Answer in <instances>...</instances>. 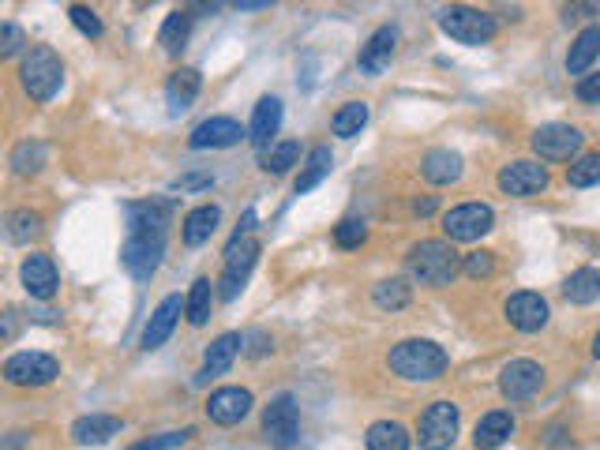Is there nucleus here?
Returning a JSON list of instances; mask_svg holds the SVG:
<instances>
[{
  "mask_svg": "<svg viewBox=\"0 0 600 450\" xmlns=\"http://www.w3.org/2000/svg\"><path fill=\"white\" fill-rule=\"evenodd\" d=\"M529 143H533L540 162H578L585 135L574 124H540Z\"/></svg>",
  "mask_w": 600,
  "mask_h": 450,
  "instance_id": "obj_8",
  "label": "nucleus"
},
{
  "mask_svg": "<svg viewBox=\"0 0 600 450\" xmlns=\"http://www.w3.org/2000/svg\"><path fill=\"white\" fill-rule=\"evenodd\" d=\"M19 282L27 289L34 300H53L60 289V274H57V263L49 259V255L34 252L23 259V267H19Z\"/></svg>",
  "mask_w": 600,
  "mask_h": 450,
  "instance_id": "obj_15",
  "label": "nucleus"
},
{
  "mask_svg": "<svg viewBox=\"0 0 600 450\" xmlns=\"http://www.w3.org/2000/svg\"><path fill=\"white\" fill-rule=\"evenodd\" d=\"M593 357L600 360V330H597V338H593Z\"/></svg>",
  "mask_w": 600,
  "mask_h": 450,
  "instance_id": "obj_50",
  "label": "nucleus"
},
{
  "mask_svg": "<svg viewBox=\"0 0 600 450\" xmlns=\"http://www.w3.org/2000/svg\"><path fill=\"white\" fill-rule=\"evenodd\" d=\"M68 19H72L75 30H79L83 38H102V34H105L98 12H94V8H87V4H72V8H68Z\"/></svg>",
  "mask_w": 600,
  "mask_h": 450,
  "instance_id": "obj_40",
  "label": "nucleus"
},
{
  "mask_svg": "<svg viewBox=\"0 0 600 450\" xmlns=\"http://www.w3.org/2000/svg\"><path fill=\"white\" fill-rule=\"evenodd\" d=\"M19 83L34 102H53L64 83V64L49 45H34L19 64Z\"/></svg>",
  "mask_w": 600,
  "mask_h": 450,
  "instance_id": "obj_3",
  "label": "nucleus"
},
{
  "mask_svg": "<svg viewBox=\"0 0 600 450\" xmlns=\"http://www.w3.org/2000/svg\"><path fill=\"white\" fill-rule=\"evenodd\" d=\"M600 57V27L593 23V27L578 30V38L570 42V53H567V72L578 75V79H585V72L593 68V60Z\"/></svg>",
  "mask_w": 600,
  "mask_h": 450,
  "instance_id": "obj_28",
  "label": "nucleus"
},
{
  "mask_svg": "<svg viewBox=\"0 0 600 450\" xmlns=\"http://www.w3.org/2000/svg\"><path fill=\"white\" fill-rule=\"evenodd\" d=\"M128 233H169L173 222V199H143L124 207Z\"/></svg>",
  "mask_w": 600,
  "mask_h": 450,
  "instance_id": "obj_18",
  "label": "nucleus"
},
{
  "mask_svg": "<svg viewBox=\"0 0 600 450\" xmlns=\"http://www.w3.org/2000/svg\"><path fill=\"white\" fill-rule=\"evenodd\" d=\"M567 184L570 188H593V184H600V150L582 154L578 162L567 165Z\"/></svg>",
  "mask_w": 600,
  "mask_h": 450,
  "instance_id": "obj_38",
  "label": "nucleus"
},
{
  "mask_svg": "<svg viewBox=\"0 0 600 450\" xmlns=\"http://www.w3.org/2000/svg\"><path fill=\"white\" fill-rule=\"evenodd\" d=\"M394 49H398V30L394 27H379L368 38V42L360 45V72L364 75H383L390 68V60H394Z\"/></svg>",
  "mask_w": 600,
  "mask_h": 450,
  "instance_id": "obj_19",
  "label": "nucleus"
},
{
  "mask_svg": "<svg viewBox=\"0 0 600 450\" xmlns=\"http://www.w3.org/2000/svg\"><path fill=\"white\" fill-rule=\"evenodd\" d=\"M42 229H45V222H42V214L38 210H12L8 214V240L12 244H30L34 237H42Z\"/></svg>",
  "mask_w": 600,
  "mask_h": 450,
  "instance_id": "obj_37",
  "label": "nucleus"
},
{
  "mask_svg": "<svg viewBox=\"0 0 600 450\" xmlns=\"http://www.w3.org/2000/svg\"><path fill=\"white\" fill-rule=\"evenodd\" d=\"M23 45H27V34L15 27V23H4V27H0V57H15Z\"/></svg>",
  "mask_w": 600,
  "mask_h": 450,
  "instance_id": "obj_44",
  "label": "nucleus"
},
{
  "mask_svg": "<svg viewBox=\"0 0 600 450\" xmlns=\"http://www.w3.org/2000/svg\"><path fill=\"white\" fill-rule=\"evenodd\" d=\"M458 424H462V413H458V405L447 402V398H439L424 409V417H420V428H417V439L424 450H450V443L458 439Z\"/></svg>",
  "mask_w": 600,
  "mask_h": 450,
  "instance_id": "obj_7",
  "label": "nucleus"
},
{
  "mask_svg": "<svg viewBox=\"0 0 600 450\" xmlns=\"http://www.w3.org/2000/svg\"><path fill=\"white\" fill-rule=\"evenodd\" d=\"M233 8H237V12H267L270 0H237Z\"/></svg>",
  "mask_w": 600,
  "mask_h": 450,
  "instance_id": "obj_48",
  "label": "nucleus"
},
{
  "mask_svg": "<svg viewBox=\"0 0 600 450\" xmlns=\"http://www.w3.org/2000/svg\"><path fill=\"white\" fill-rule=\"evenodd\" d=\"M409 297H413V285L405 282V278H387V282L375 285V308H383V312H402L405 304H409Z\"/></svg>",
  "mask_w": 600,
  "mask_h": 450,
  "instance_id": "obj_35",
  "label": "nucleus"
},
{
  "mask_svg": "<svg viewBox=\"0 0 600 450\" xmlns=\"http://www.w3.org/2000/svg\"><path fill=\"white\" fill-rule=\"evenodd\" d=\"M165 255V233H128L120 248V267L132 274L135 282H150Z\"/></svg>",
  "mask_w": 600,
  "mask_h": 450,
  "instance_id": "obj_5",
  "label": "nucleus"
},
{
  "mask_svg": "<svg viewBox=\"0 0 600 450\" xmlns=\"http://www.w3.org/2000/svg\"><path fill=\"white\" fill-rule=\"evenodd\" d=\"M199 90H203V75H199V68H177V72L169 75V83H165L169 113H173V117H177V113H188L192 102L199 98Z\"/></svg>",
  "mask_w": 600,
  "mask_h": 450,
  "instance_id": "obj_23",
  "label": "nucleus"
},
{
  "mask_svg": "<svg viewBox=\"0 0 600 450\" xmlns=\"http://www.w3.org/2000/svg\"><path fill=\"white\" fill-rule=\"evenodd\" d=\"M278 128H282V102H278L274 94H267V98H259V105H255L248 135H252L255 147L267 150L270 147V135H278Z\"/></svg>",
  "mask_w": 600,
  "mask_h": 450,
  "instance_id": "obj_27",
  "label": "nucleus"
},
{
  "mask_svg": "<svg viewBox=\"0 0 600 450\" xmlns=\"http://www.w3.org/2000/svg\"><path fill=\"white\" fill-rule=\"evenodd\" d=\"M113 435H120V417H109V413H90L72 424V439L79 447H102Z\"/></svg>",
  "mask_w": 600,
  "mask_h": 450,
  "instance_id": "obj_24",
  "label": "nucleus"
},
{
  "mask_svg": "<svg viewBox=\"0 0 600 450\" xmlns=\"http://www.w3.org/2000/svg\"><path fill=\"white\" fill-rule=\"evenodd\" d=\"M540 387H544V368L537 360L518 357L503 364V372H499V390H503L507 402H529V398L540 394Z\"/></svg>",
  "mask_w": 600,
  "mask_h": 450,
  "instance_id": "obj_12",
  "label": "nucleus"
},
{
  "mask_svg": "<svg viewBox=\"0 0 600 450\" xmlns=\"http://www.w3.org/2000/svg\"><path fill=\"white\" fill-rule=\"evenodd\" d=\"M57 375L60 364L49 353H12L4 360V383L12 387H49Z\"/></svg>",
  "mask_w": 600,
  "mask_h": 450,
  "instance_id": "obj_10",
  "label": "nucleus"
},
{
  "mask_svg": "<svg viewBox=\"0 0 600 450\" xmlns=\"http://www.w3.org/2000/svg\"><path fill=\"white\" fill-rule=\"evenodd\" d=\"M495 184H499V192H503V195L529 199V195H537V192H544V188H548V165L529 162V158H522V162H510V165H503V169H499Z\"/></svg>",
  "mask_w": 600,
  "mask_h": 450,
  "instance_id": "obj_14",
  "label": "nucleus"
},
{
  "mask_svg": "<svg viewBox=\"0 0 600 450\" xmlns=\"http://www.w3.org/2000/svg\"><path fill=\"white\" fill-rule=\"evenodd\" d=\"M180 312H184V297H180V293H169V297L154 308L147 327H143V349H158V345L169 342V334H173L180 323Z\"/></svg>",
  "mask_w": 600,
  "mask_h": 450,
  "instance_id": "obj_20",
  "label": "nucleus"
},
{
  "mask_svg": "<svg viewBox=\"0 0 600 450\" xmlns=\"http://www.w3.org/2000/svg\"><path fill=\"white\" fill-rule=\"evenodd\" d=\"M240 345H244V338H240L237 330H229V334H222V338H214L207 349V357H203V368H199V375H195V383H210V379H218V375H225L229 368H233V360H237Z\"/></svg>",
  "mask_w": 600,
  "mask_h": 450,
  "instance_id": "obj_21",
  "label": "nucleus"
},
{
  "mask_svg": "<svg viewBox=\"0 0 600 450\" xmlns=\"http://www.w3.org/2000/svg\"><path fill=\"white\" fill-rule=\"evenodd\" d=\"M405 267H409V278L420 285H450L458 278V270H462V255L454 252V244L450 240H420L409 248L405 255Z\"/></svg>",
  "mask_w": 600,
  "mask_h": 450,
  "instance_id": "obj_2",
  "label": "nucleus"
},
{
  "mask_svg": "<svg viewBox=\"0 0 600 450\" xmlns=\"http://www.w3.org/2000/svg\"><path fill=\"white\" fill-rule=\"evenodd\" d=\"M244 135L248 132L240 128V120L210 117V120H203V124H195V132L188 135V147L192 150H225V147H237Z\"/></svg>",
  "mask_w": 600,
  "mask_h": 450,
  "instance_id": "obj_16",
  "label": "nucleus"
},
{
  "mask_svg": "<svg viewBox=\"0 0 600 450\" xmlns=\"http://www.w3.org/2000/svg\"><path fill=\"white\" fill-rule=\"evenodd\" d=\"M222 222V210L214 207V203H203V207H195L184 214V225H180V237L188 248H199V244H207L214 237V229Z\"/></svg>",
  "mask_w": 600,
  "mask_h": 450,
  "instance_id": "obj_26",
  "label": "nucleus"
},
{
  "mask_svg": "<svg viewBox=\"0 0 600 450\" xmlns=\"http://www.w3.org/2000/svg\"><path fill=\"white\" fill-rule=\"evenodd\" d=\"M263 435H267L270 447H278V450H289L297 443L300 413H297V398H293V394H278V398L263 409Z\"/></svg>",
  "mask_w": 600,
  "mask_h": 450,
  "instance_id": "obj_11",
  "label": "nucleus"
},
{
  "mask_svg": "<svg viewBox=\"0 0 600 450\" xmlns=\"http://www.w3.org/2000/svg\"><path fill=\"white\" fill-rule=\"evenodd\" d=\"M435 207H439V203H435V195H428V199H417V203H413V210H417L420 218H424V214H435Z\"/></svg>",
  "mask_w": 600,
  "mask_h": 450,
  "instance_id": "obj_49",
  "label": "nucleus"
},
{
  "mask_svg": "<svg viewBox=\"0 0 600 450\" xmlns=\"http://www.w3.org/2000/svg\"><path fill=\"white\" fill-rule=\"evenodd\" d=\"M364 447L368 450H409V432L398 420H375L364 432Z\"/></svg>",
  "mask_w": 600,
  "mask_h": 450,
  "instance_id": "obj_32",
  "label": "nucleus"
},
{
  "mask_svg": "<svg viewBox=\"0 0 600 450\" xmlns=\"http://www.w3.org/2000/svg\"><path fill=\"white\" fill-rule=\"evenodd\" d=\"M503 315H507V323L514 330H522V334H537V330L548 327V319H552V308H548V300L533 293V289H522V293H510L507 304H503Z\"/></svg>",
  "mask_w": 600,
  "mask_h": 450,
  "instance_id": "obj_13",
  "label": "nucleus"
},
{
  "mask_svg": "<svg viewBox=\"0 0 600 450\" xmlns=\"http://www.w3.org/2000/svg\"><path fill=\"white\" fill-rule=\"evenodd\" d=\"M439 30H443L447 38H454V42H462V45H484V42H492L495 38L499 23H495L492 12L454 4V8H443V12H439Z\"/></svg>",
  "mask_w": 600,
  "mask_h": 450,
  "instance_id": "obj_4",
  "label": "nucleus"
},
{
  "mask_svg": "<svg viewBox=\"0 0 600 450\" xmlns=\"http://www.w3.org/2000/svg\"><path fill=\"white\" fill-rule=\"evenodd\" d=\"M574 94H578L582 102L597 105V102H600V72H589L585 79H578V87H574Z\"/></svg>",
  "mask_w": 600,
  "mask_h": 450,
  "instance_id": "obj_46",
  "label": "nucleus"
},
{
  "mask_svg": "<svg viewBox=\"0 0 600 450\" xmlns=\"http://www.w3.org/2000/svg\"><path fill=\"white\" fill-rule=\"evenodd\" d=\"M495 214L488 203H462V207H450L443 214V233L450 244H473L484 233H492Z\"/></svg>",
  "mask_w": 600,
  "mask_h": 450,
  "instance_id": "obj_9",
  "label": "nucleus"
},
{
  "mask_svg": "<svg viewBox=\"0 0 600 450\" xmlns=\"http://www.w3.org/2000/svg\"><path fill=\"white\" fill-rule=\"evenodd\" d=\"M585 15H600V4H574V8H567V23L570 19H585Z\"/></svg>",
  "mask_w": 600,
  "mask_h": 450,
  "instance_id": "obj_47",
  "label": "nucleus"
},
{
  "mask_svg": "<svg viewBox=\"0 0 600 450\" xmlns=\"http://www.w3.org/2000/svg\"><path fill=\"white\" fill-rule=\"evenodd\" d=\"M330 165H334V154H330V147H312V150H308V158H304V169L297 173L293 192L304 195V192H312V188H319V184L330 177Z\"/></svg>",
  "mask_w": 600,
  "mask_h": 450,
  "instance_id": "obj_29",
  "label": "nucleus"
},
{
  "mask_svg": "<svg viewBox=\"0 0 600 450\" xmlns=\"http://www.w3.org/2000/svg\"><path fill=\"white\" fill-rule=\"evenodd\" d=\"M514 432V417H510L507 409H492V413H484L477 420V428H473V447L477 450H495L503 447Z\"/></svg>",
  "mask_w": 600,
  "mask_h": 450,
  "instance_id": "obj_25",
  "label": "nucleus"
},
{
  "mask_svg": "<svg viewBox=\"0 0 600 450\" xmlns=\"http://www.w3.org/2000/svg\"><path fill=\"white\" fill-rule=\"evenodd\" d=\"M8 165H12L15 177H34V173H42V165H45V143H38V139H27V143H19V147L12 150V158H8Z\"/></svg>",
  "mask_w": 600,
  "mask_h": 450,
  "instance_id": "obj_34",
  "label": "nucleus"
},
{
  "mask_svg": "<svg viewBox=\"0 0 600 450\" xmlns=\"http://www.w3.org/2000/svg\"><path fill=\"white\" fill-rule=\"evenodd\" d=\"M390 372L398 379H409V383H432L450 368V357L443 345L428 342V338H405L390 349Z\"/></svg>",
  "mask_w": 600,
  "mask_h": 450,
  "instance_id": "obj_1",
  "label": "nucleus"
},
{
  "mask_svg": "<svg viewBox=\"0 0 600 450\" xmlns=\"http://www.w3.org/2000/svg\"><path fill=\"white\" fill-rule=\"evenodd\" d=\"M300 162V143H293V139H285V143H278V147L267 154V173H274V177H282V173H289L293 165Z\"/></svg>",
  "mask_w": 600,
  "mask_h": 450,
  "instance_id": "obj_39",
  "label": "nucleus"
},
{
  "mask_svg": "<svg viewBox=\"0 0 600 450\" xmlns=\"http://www.w3.org/2000/svg\"><path fill=\"white\" fill-rule=\"evenodd\" d=\"M210 312H214V285H210V278H195L188 297H184V315L192 327H207Z\"/></svg>",
  "mask_w": 600,
  "mask_h": 450,
  "instance_id": "obj_31",
  "label": "nucleus"
},
{
  "mask_svg": "<svg viewBox=\"0 0 600 450\" xmlns=\"http://www.w3.org/2000/svg\"><path fill=\"white\" fill-rule=\"evenodd\" d=\"M465 173V162L458 150H428L424 154V162H420V177L435 184V188H447L454 180H462Z\"/></svg>",
  "mask_w": 600,
  "mask_h": 450,
  "instance_id": "obj_22",
  "label": "nucleus"
},
{
  "mask_svg": "<svg viewBox=\"0 0 600 450\" xmlns=\"http://www.w3.org/2000/svg\"><path fill=\"white\" fill-rule=\"evenodd\" d=\"M252 413V390L244 387H218L207 398V417L222 428H233Z\"/></svg>",
  "mask_w": 600,
  "mask_h": 450,
  "instance_id": "obj_17",
  "label": "nucleus"
},
{
  "mask_svg": "<svg viewBox=\"0 0 600 450\" xmlns=\"http://www.w3.org/2000/svg\"><path fill=\"white\" fill-rule=\"evenodd\" d=\"M192 428H180V432H162V435H150V439H139L132 443V450H177L192 439Z\"/></svg>",
  "mask_w": 600,
  "mask_h": 450,
  "instance_id": "obj_42",
  "label": "nucleus"
},
{
  "mask_svg": "<svg viewBox=\"0 0 600 450\" xmlns=\"http://www.w3.org/2000/svg\"><path fill=\"white\" fill-rule=\"evenodd\" d=\"M210 184H214V173H184V177L173 180L177 192H203Z\"/></svg>",
  "mask_w": 600,
  "mask_h": 450,
  "instance_id": "obj_45",
  "label": "nucleus"
},
{
  "mask_svg": "<svg viewBox=\"0 0 600 450\" xmlns=\"http://www.w3.org/2000/svg\"><path fill=\"white\" fill-rule=\"evenodd\" d=\"M462 270L469 274V278H488L495 270V259H492V252H469L462 259Z\"/></svg>",
  "mask_w": 600,
  "mask_h": 450,
  "instance_id": "obj_43",
  "label": "nucleus"
},
{
  "mask_svg": "<svg viewBox=\"0 0 600 450\" xmlns=\"http://www.w3.org/2000/svg\"><path fill=\"white\" fill-rule=\"evenodd\" d=\"M368 105L364 102H349V105H342L338 113H334V120H330V132L338 135V139H353V135H360V128L368 124Z\"/></svg>",
  "mask_w": 600,
  "mask_h": 450,
  "instance_id": "obj_36",
  "label": "nucleus"
},
{
  "mask_svg": "<svg viewBox=\"0 0 600 450\" xmlns=\"http://www.w3.org/2000/svg\"><path fill=\"white\" fill-rule=\"evenodd\" d=\"M255 263H259V240L255 237H240L233 240L229 237V244H225V270H222V289H218V297L222 300H237L240 289L248 285V278H252Z\"/></svg>",
  "mask_w": 600,
  "mask_h": 450,
  "instance_id": "obj_6",
  "label": "nucleus"
},
{
  "mask_svg": "<svg viewBox=\"0 0 600 450\" xmlns=\"http://www.w3.org/2000/svg\"><path fill=\"white\" fill-rule=\"evenodd\" d=\"M563 297L570 300V304H593V300H600V270L593 267H582L574 270L567 282H563Z\"/></svg>",
  "mask_w": 600,
  "mask_h": 450,
  "instance_id": "obj_33",
  "label": "nucleus"
},
{
  "mask_svg": "<svg viewBox=\"0 0 600 450\" xmlns=\"http://www.w3.org/2000/svg\"><path fill=\"white\" fill-rule=\"evenodd\" d=\"M188 34H192V12H188V8H177V12L165 15L162 30H158V42H162V49L169 57H177L180 49L188 45Z\"/></svg>",
  "mask_w": 600,
  "mask_h": 450,
  "instance_id": "obj_30",
  "label": "nucleus"
},
{
  "mask_svg": "<svg viewBox=\"0 0 600 450\" xmlns=\"http://www.w3.org/2000/svg\"><path fill=\"white\" fill-rule=\"evenodd\" d=\"M364 240H368V225L357 222V218H345L342 225H334V244H338V248H345V252L360 248Z\"/></svg>",
  "mask_w": 600,
  "mask_h": 450,
  "instance_id": "obj_41",
  "label": "nucleus"
}]
</instances>
